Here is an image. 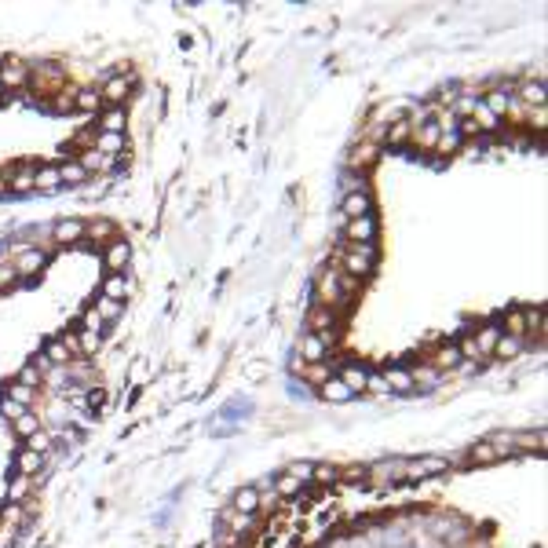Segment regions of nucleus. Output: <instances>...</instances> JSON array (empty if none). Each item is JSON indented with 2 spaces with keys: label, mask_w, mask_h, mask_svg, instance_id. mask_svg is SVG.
Returning a JSON list of instances; mask_svg holds the SVG:
<instances>
[{
  "label": "nucleus",
  "mask_w": 548,
  "mask_h": 548,
  "mask_svg": "<svg viewBox=\"0 0 548 548\" xmlns=\"http://www.w3.org/2000/svg\"><path fill=\"white\" fill-rule=\"evenodd\" d=\"M329 359V347H326V340H322L318 333H308L300 340V362L303 366H318V362H326Z\"/></svg>",
  "instance_id": "nucleus-9"
},
{
  "label": "nucleus",
  "mask_w": 548,
  "mask_h": 548,
  "mask_svg": "<svg viewBox=\"0 0 548 548\" xmlns=\"http://www.w3.org/2000/svg\"><path fill=\"white\" fill-rule=\"evenodd\" d=\"M11 424H15V431H19L22 439H34V435L41 431V421H37V413H29V410H26L22 417H15Z\"/></svg>",
  "instance_id": "nucleus-30"
},
{
  "label": "nucleus",
  "mask_w": 548,
  "mask_h": 548,
  "mask_svg": "<svg viewBox=\"0 0 548 548\" xmlns=\"http://www.w3.org/2000/svg\"><path fill=\"white\" fill-rule=\"evenodd\" d=\"M373 267H377V249L373 245H347L340 252V271L347 274V278H354V282L369 278Z\"/></svg>",
  "instance_id": "nucleus-2"
},
{
  "label": "nucleus",
  "mask_w": 548,
  "mask_h": 548,
  "mask_svg": "<svg viewBox=\"0 0 548 548\" xmlns=\"http://www.w3.org/2000/svg\"><path fill=\"white\" fill-rule=\"evenodd\" d=\"M303 486H300V479H293V475H278V482H274V493H282V497H296Z\"/></svg>",
  "instance_id": "nucleus-39"
},
{
  "label": "nucleus",
  "mask_w": 548,
  "mask_h": 548,
  "mask_svg": "<svg viewBox=\"0 0 548 548\" xmlns=\"http://www.w3.org/2000/svg\"><path fill=\"white\" fill-rule=\"evenodd\" d=\"M384 139H388L391 147H398V143H410V139H413V121H410V117L391 121L388 128H384Z\"/></svg>",
  "instance_id": "nucleus-18"
},
{
  "label": "nucleus",
  "mask_w": 548,
  "mask_h": 548,
  "mask_svg": "<svg viewBox=\"0 0 548 548\" xmlns=\"http://www.w3.org/2000/svg\"><path fill=\"white\" fill-rule=\"evenodd\" d=\"M73 110H85V114H99V110H103L99 92H92V88H77V95H73Z\"/></svg>",
  "instance_id": "nucleus-26"
},
{
  "label": "nucleus",
  "mask_w": 548,
  "mask_h": 548,
  "mask_svg": "<svg viewBox=\"0 0 548 548\" xmlns=\"http://www.w3.org/2000/svg\"><path fill=\"white\" fill-rule=\"evenodd\" d=\"M37 380H41V369L37 366H26L22 377H19V384H26V388H37Z\"/></svg>",
  "instance_id": "nucleus-51"
},
{
  "label": "nucleus",
  "mask_w": 548,
  "mask_h": 548,
  "mask_svg": "<svg viewBox=\"0 0 548 548\" xmlns=\"http://www.w3.org/2000/svg\"><path fill=\"white\" fill-rule=\"evenodd\" d=\"M457 351H461V359H475V362L482 359V354H479V347H475V340H472V336H464V340L457 344Z\"/></svg>",
  "instance_id": "nucleus-49"
},
{
  "label": "nucleus",
  "mask_w": 548,
  "mask_h": 548,
  "mask_svg": "<svg viewBox=\"0 0 548 548\" xmlns=\"http://www.w3.org/2000/svg\"><path fill=\"white\" fill-rule=\"evenodd\" d=\"M472 340H475L479 354H493L497 340H501V326H493V322H486V326H479V333L472 336Z\"/></svg>",
  "instance_id": "nucleus-16"
},
{
  "label": "nucleus",
  "mask_w": 548,
  "mask_h": 548,
  "mask_svg": "<svg viewBox=\"0 0 548 548\" xmlns=\"http://www.w3.org/2000/svg\"><path fill=\"white\" fill-rule=\"evenodd\" d=\"M336 479H340V472H336L333 464H315V468H311V482H322V486H333Z\"/></svg>",
  "instance_id": "nucleus-36"
},
{
  "label": "nucleus",
  "mask_w": 548,
  "mask_h": 548,
  "mask_svg": "<svg viewBox=\"0 0 548 548\" xmlns=\"http://www.w3.org/2000/svg\"><path fill=\"white\" fill-rule=\"evenodd\" d=\"M519 95H523V103H530V106H545V85H541V80H526V85L519 88Z\"/></svg>",
  "instance_id": "nucleus-33"
},
{
  "label": "nucleus",
  "mask_w": 548,
  "mask_h": 548,
  "mask_svg": "<svg viewBox=\"0 0 548 548\" xmlns=\"http://www.w3.org/2000/svg\"><path fill=\"white\" fill-rule=\"evenodd\" d=\"M99 340H103L99 333H85V329H80V336H77V344H80V354H88V351H99Z\"/></svg>",
  "instance_id": "nucleus-45"
},
{
  "label": "nucleus",
  "mask_w": 548,
  "mask_h": 548,
  "mask_svg": "<svg viewBox=\"0 0 548 548\" xmlns=\"http://www.w3.org/2000/svg\"><path fill=\"white\" fill-rule=\"evenodd\" d=\"M124 293H128V282H124V274H110V278L103 282V300H114V303H121V300H124Z\"/></svg>",
  "instance_id": "nucleus-28"
},
{
  "label": "nucleus",
  "mask_w": 548,
  "mask_h": 548,
  "mask_svg": "<svg viewBox=\"0 0 548 548\" xmlns=\"http://www.w3.org/2000/svg\"><path fill=\"white\" fill-rule=\"evenodd\" d=\"M15 468H19V475H26V479H37L41 468H44V457L34 454V449H22L19 461H15Z\"/></svg>",
  "instance_id": "nucleus-20"
},
{
  "label": "nucleus",
  "mask_w": 548,
  "mask_h": 548,
  "mask_svg": "<svg viewBox=\"0 0 548 548\" xmlns=\"http://www.w3.org/2000/svg\"><path fill=\"white\" fill-rule=\"evenodd\" d=\"M59 180H66V183H85L88 172L80 168V161H66V165H59Z\"/></svg>",
  "instance_id": "nucleus-35"
},
{
  "label": "nucleus",
  "mask_w": 548,
  "mask_h": 548,
  "mask_svg": "<svg viewBox=\"0 0 548 548\" xmlns=\"http://www.w3.org/2000/svg\"><path fill=\"white\" fill-rule=\"evenodd\" d=\"M26 80H29V66H26V62H19V59H8L4 66H0V88H4V92L22 88Z\"/></svg>",
  "instance_id": "nucleus-10"
},
{
  "label": "nucleus",
  "mask_w": 548,
  "mask_h": 548,
  "mask_svg": "<svg viewBox=\"0 0 548 548\" xmlns=\"http://www.w3.org/2000/svg\"><path fill=\"white\" fill-rule=\"evenodd\" d=\"M482 106H486L493 117H501V114H508V110H512V95H508L505 88H493V92H486V99H482Z\"/></svg>",
  "instance_id": "nucleus-23"
},
{
  "label": "nucleus",
  "mask_w": 548,
  "mask_h": 548,
  "mask_svg": "<svg viewBox=\"0 0 548 548\" xmlns=\"http://www.w3.org/2000/svg\"><path fill=\"white\" fill-rule=\"evenodd\" d=\"M26 490H29V479H26V475H19V479H15L11 486H8V501H11V505H19L22 497H26Z\"/></svg>",
  "instance_id": "nucleus-42"
},
{
  "label": "nucleus",
  "mask_w": 548,
  "mask_h": 548,
  "mask_svg": "<svg viewBox=\"0 0 548 548\" xmlns=\"http://www.w3.org/2000/svg\"><path fill=\"white\" fill-rule=\"evenodd\" d=\"M110 234H114V227H110V223H106V219H95V223H92V227L85 231V238H95V241H106Z\"/></svg>",
  "instance_id": "nucleus-44"
},
{
  "label": "nucleus",
  "mask_w": 548,
  "mask_h": 548,
  "mask_svg": "<svg viewBox=\"0 0 548 548\" xmlns=\"http://www.w3.org/2000/svg\"><path fill=\"white\" fill-rule=\"evenodd\" d=\"M103 132H121L124 136V110L121 106H110V110H103Z\"/></svg>",
  "instance_id": "nucleus-31"
},
{
  "label": "nucleus",
  "mask_w": 548,
  "mask_h": 548,
  "mask_svg": "<svg viewBox=\"0 0 548 548\" xmlns=\"http://www.w3.org/2000/svg\"><path fill=\"white\" fill-rule=\"evenodd\" d=\"M15 282H19V274H15L11 264H4V267H0V289H8V285H15Z\"/></svg>",
  "instance_id": "nucleus-53"
},
{
  "label": "nucleus",
  "mask_w": 548,
  "mask_h": 548,
  "mask_svg": "<svg viewBox=\"0 0 548 548\" xmlns=\"http://www.w3.org/2000/svg\"><path fill=\"white\" fill-rule=\"evenodd\" d=\"M106 165H110V157H103L95 147L85 150V157H80V168H85V172H92V168H106Z\"/></svg>",
  "instance_id": "nucleus-41"
},
{
  "label": "nucleus",
  "mask_w": 548,
  "mask_h": 548,
  "mask_svg": "<svg viewBox=\"0 0 548 548\" xmlns=\"http://www.w3.org/2000/svg\"><path fill=\"white\" fill-rule=\"evenodd\" d=\"M340 380L347 384V391L354 395V391H366V384H369V373L362 366H344L340 369Z\"/></svg>",
  "instance_id": "nucleus-25"
},
{
  "label": "nucleus",
  "mask_w": 548,
  "mask_h": 548,
  "mask_svg": "<svg viewBox=\"0 0 548 548\" xmlns=\"http://www.w3.org/2000/svg\"><path fill=\"white\" fill-rule=\"evenodd\" d=\"M373 234H377V219H373V216L347 219V227H344L347 245H373Z\"/></svg>",
  "instance_id": "nucleus-4"
},
{
  "label": "nucleus",
  "mask_w": 548,
  "mask_h": 548,
  "mask_svg": "<svg viewBox=\"0 0 548 548\" xmlns=\"http://www.w3.org/2000/svg\"><path fill=\"white\" fill-rule=\"evenodd\" d=\"M95 311H99V318L106 322V318H117V315H121V303H114V300H103V296H99V303H95Z\"/></svg>",
  "instance_id": "nucleus-48"
},
{
  "label": "nucleus",
  "mask_w": 548,
  "mask_h": 548,
  "mask_svg": "<svg viewBox=\"0 0 548 548\" xmlns=\"http://www.w3.org/2000/svg\"><path fill=\"white\" fill-rule=\"evenodd\" d=\"M44 362H48V366H66V362H73V359H70V351L62 347L59 340H52V344L44 347Z\"/></svg>",
  "instance_id": "nucleus-34"
},
{
  "label": "nucleus",
  "mask_w": 548,
  "mask_h": 548,
  "mask_svg": "<svg viewBox=\"0 0 548 548\" xmlns=\"http://www.w3.org/2000/svg\"><path fill=\"white\" fill-rule=\"evenodd\" d=\"M34 180H37V172L29 168V165H22V168H15V172H11L8 190H11V194H26V190H34Z\"/></svg>",
  "instance_id": "nucleus-21"
},
{
  "label": "nucleus",
  "mask_w": 548,
  "mask_h": 548,
  "mask_svg": "<svg viewBox=\"0 0 548 548\" xmlns=\"http://www.w3.org/2000/svg\"><path fill=\"white\" fill-rule=\"evenodd\" d=\"M73 95H77V88L66 85V88H62L55 99H52V106H55V110H73Z\"/></svg>",
  "instance_id": "nucleus-47"
},
{
  "label": "nucleus",
  "mask_w": 548,
  "mask_h": 548,
  "mask_svg": "<svg viewBox=\"0 0 548 548\" xmlns=\"http://www.w3.org/2000/svg\"><path fill=\"white\" fill-rule=\"evenodd\" d=\"M26 442H29L26 449H34V454H41V457L48 454V449H52V439H48V431H37L34 439H26Z\"/></svg>",
  "instance_id": "nucleus-46"
},
{
  "label": "nucleus",
  "mask_w": 548,
  "mask_h": 548,
  "mask_svg": "<svg viewBox=\"0 0 548 548\" xmlns=\"http://www.w3.org/2000/svg\"><path fill=\"white\" fill-rule=\"evenodd\" d=\"M505 336H515V340H523L530 333V322H526V311H508L505 315V326H501Z\"/></svg>",
  "instance_id": "nucleus-19"
},
{
  "label": "nucleus",
  "mask_w": 548,
  "mask_h": 548,
  "mask_svg": "<svg viewBox=\"0 0 548 548\" xmlns=\"http://www.w3.org/2000/svg\"><path fill=\"white\" fill-rule=\"evenodd\" d=\"M128 95H132V80H128V77H110L106 85L99 88L103 106H124Z\"/></svg>",
  "instance_id": "nucleus-6"
},
{
  "label": "nucleus",
  "mask_w": 548,
  "mask_h": 548,
  "mask_svg": "<svg viewBox=\"0 0 548 548\" xmlns=\"http://www.w3.org/2000/svg\"><path fill=\"white\" fill-rule=\"evenodd\" d=\"M44 264H48V256L37 252V249H22V252L11 260V267H15V274H19V278H34V274L44 271Z\"/></svg>",
  "instance_id": "nucleus-7"
},
{
  "label": "nucleus",
  "mask_w": 548,
  "mask_h": 548,
  "mask_svg": "<svg viewBox=\"0 0 548 548\" xmlns=\"http://www.w3.org/2000/svg\"><path fill=\"white\" fill-rule=\"evenodd\" d=\"M322 398H329V402H347L351 391H347V384L340 377H329L326 384H322Z\"/></svg>",
  "instance_id": "nucleus-29"
},
{
  "label": "nucleus",
  "mask_w": 548,
  "mask_h": 548,
  "mask_svg": "<svg viewBox=\"0 0 548 548\" xmlns=\"http://www.w3.org/2000/svg\"><path fill=\"white\" fill-rule=\"evenodd\" d=\"M493 461H497V449L490 442H475L468 449V464H493Z\"/></svg>",
  "instance_id": "nucleus-32"
},
{
  "label": "nucleus",
  "mask_w": 548,
  "mask_h": 548,
  "mask_svg": "<svg viewBox=\"0 0 548 548\" xmlns=\"http://www.w3.org/2000/svg\"><path fill=\"white\" fill-rule=\"evenodd\" d=\"M80 329H85V333H103V318H99V311L88 308L85 318H80Z\"/></svg>",
  "instance_id": "nucleus-43"
},
{
  "label": "nucleus",
  "mask_w": 548,
  "mask_h": 548,
  "mask_svg": "<svg viewBox=\"0 0 548 548\" xmlns=\"http://www.w3.org/2000/svg\"><path fill=\"white\" fill-rule=\"evenodd\" d=\"M0 410H4V417H8V421H15V417H22V413H26V406H19V402H11V398H4V402H0Z\"/></svg>",
  "instance_id": "nucleus-52"
},
{
  "label": "nucleus",
  "mask_w": 548,
  "mask_h": 548,
  "mask_svg": "<svg viewBox=\"0 0 548 548\" xmlns=\"http://www.w3.org/2000/svg\"><path fill=\"white\" fill-rule=\"evenodd\" d=\"M95 150H99L103 157H117L124 150V136L121 132H103L99 143H95Z\"/></svg>",
  "instance_id": "nucleus-27"
},
{
  "label": "nucleus",
  "mask_w": 548,
  "mask_h": 548,
  "mask_svg": "<svg viewBox=\"0 0 548 548\" xmlns=\"http://www.w3.org/2000/svg\"><path fill=\"white\" fill-rule=\"evenodd\" d=\"M439 124L435 121H421V124H413V147L417 150H435L439 147Z\"/></svg>",
  "instance_id": "nucleus-13"
},
{
  "label": "nucleus",
  "mask_w": 548,
  "mask_h": 548,
  "mask_svg": "<svg viewBox=\"0 0 548 548\" xmlns=\"http://www.w3.org/2000/svg\"><path fill=\"white\" fill-rule=\"evenodd\" d=\"M0 95H4V88H0Z\"/></svg>",
  "instance_id": "nucleus-56"
},
{
  "label": "nucleus",
  "mask_w": 548,
  "mask_h": 548,
  "mask_svg": "<svg viewBox=\"0 0 548 548\" xmlns=\"http://www.w3.org/2000/svg\"><path fill=\"white\" fill-rule=\"evenodd\" d=\"M439 472H449V461L446 457H417V461H406V479H428V475H439Z\"/></svg>",
  "instance_id": "nucleus-5"
},
{
  "label": "nucleus",
  "mask_w": 548,
  "mask_h": 548,
  "mask_svg": "<svg viewBox=\"0 0 548 548\" xmlns=\"http://www.w3.org/2000/svg\"><path fill=\"white\" fill-rule=\"evenodd\" d=\"M103 260H106L110 274H121V271H124V264L132 260V249H128V241L114 238V241H110V245H106V256H103Z\"/></svg>",
  "instance_id": "nucleus-12"
},
{
  "label": "nucleus",
  "mask_w": 548,
  "mask_h": 548,
  "mask_svg": "<svg viewBox=\"0 0 548 548\" xmlns=\"http://www.w3.org/2000/svg\"><path fill=\"white\" fill-rule=\"evenodd\" d=\"M62 180H59V168H37V180H34V187L37 190H55Z\"/></svg>",
  "instance_id": "nucleus-38"
},
{
  "label": "nucleus",
  "mask_w": 548,
  "mask_h": 548,
  "mask_svg": "<svg viewBox=\"0 0 548 548\" xmlns=\"http://www.w3.org/2000/svg\"><path fill=\"white\" fill-rule=\"evenodd\" d=\"M377 157H380V150L373 147V143H359V147L351 150V157H347V165H351V168H369V165H373Z\"/></svg>",
  "instance_id": "nucleus-22"
},
{
  "label": "nucleus",
  "mask_w": 548,
  "mask_h": 548,
  "mask_svg": "<svg viewBox=\"0 0 548 548\" xmlns=\"http://www.w3.org/2000/svg\"><path fill=\"white\" fill-rule=\"evenodd\" d=\"M8 398H11V402H19V406H29V402H34V388H26V384L15 380L11 388H8Z\"/></svg>",
  "instance_id": "nucleus-40"
},
{
  "label": "nucleus",
  "mask_w": 548,
  "mask_h": 548,
  "mask_svg": "<svg viewBox=\"0 0 548 548\" xmlns=\"http://www.w3.org/2000/svg\"><path fill=\"white\" fill-rule=\"evenodd\" d=\"M85 231H88L85 219H59L55 231H52V241L55 245H77V241L85 238Z\"/></svg>",
  "instance_id": "nucleus-8"
},
{
  "label": "nucleus",
  "mask_w": 548,
  "mask_h": 548,
  "mask_svg": "<svg viewBox=\"0 0 548 548\" xmlns=\"http://www.w3.org/2000/svg\"><path fill=\"white\" fill-rule=\"evenodd\" d=\"M354 289H359V282L347 278L340 267H329V271L318 278V308H326V311H333V315H340L347 303H351Z\"/></svg>",
  "instance_id": "nucleus-1"
},
{
  "label": "nucleus",
  "mask_w": 548,
  "mask_h": 548,
  "mask_svg": "<svg viewBox=\"0 0 548 548\" xmlns=\"http://www.w3.org/2000/svg\"><path fill=\"white\" fill-rule=\"evenodd\" d=\"M289 475L300 479V486H308V482H311V464H293V468H289Z\"/></svg>",
  "instance_id": "nucleus-50"
},
{
  "label": "nucleus",
  "mask_w": 548,
  "mask_h": 548,
  "mask_svg": "<svg viewBox=\"0 0 548 548\" xmlns=\"http://www.w3.org/2000/svg\"><path fill=\"white\" fill-rule=\"evenodd\" d=\"M362 216H373V201H369L366 190L344 194V219H362Z\"/></svg>",
  "instance_id": "nucleus-11"
},
{
  "label": "nucleus",
  "mask_w": 548,
  "mask_h": 548,
  "mask_svg": "<svg viewBox=\"0 0 548 548\" xmlns=\"http://www.w3.org/2000/svg\"><path fill=\"white\" fill-rule=\"evenodd\" d=\"M231 508L238 515H256V512H260V490H256V486H241L234 493V505Z\"/></svg>",
  "instance_id": "nucleus-14"
},
{
  "label": "nucleus",
  "mask_w": 548,
  "mask_h": 548,
  "mask_svg": "<svg viewBox=\"0 0 548 548\" xmlns=\"http://www.w3.org/2000/svg\"><path fill=\"white\" fill-rule=\"evenodd\" d=\"M384 388H388V391H410L413 388V373H410V369H384Z\"/></svg>",
  "instance_id": "nucleus-24"
},
{
  "label": "nucleus",
  "mask_w": 548,
  "mask_h": 548,
  "mask_svg": "<svg viewBox=\"0 0 548 548\" xmlns=\"http://www.w3.org/2000/svg\"><path fill=\"white\" fill-rule=\"evenodd\" d=\"M530 124H534L538 132H541V128H545V106H538V110H530Z\"/></svg>",
  "instance_id": "nucleus-54"
},
{
  "label": "nucleus",
  "mask_w": 548,
  "mask_h": 548,
  "mask_svg": "<svg viewBox=\"0 0 548 548\" xmlns=\"http://www.w3.org/2000/svg\"><path fill=\"white\" fill-rule=\"evenodd\" d=\"M519 351H523V340H515V336H505V333H501V340H497V347H493V354H501V359H515Z\"/></svg>",
  "instance_id": "nucleus-37"
},
{
  "label": "nucleus",
  "mask_w": 548,
  "mask_h": 548,
  "mask_svg": "<svg viewBox=\"0 0 548 548\" xmlns=\"http://www.w3.org/2000/svg\"><path fill=\"white\" fill-rule=\"evenodd\" d=\"M34 88H37L41 95H59L62 88H66V73H62L59 66H37Z\"/></svg>",
  "instance_id": "nucleus-3"
},
{
  "label": "nucleus",
  "mask_w": 548,
  "mask_h": 548,
  "mask_svg": "<svg viewBox=\"0 0 548 548\" xmlns=\"http://www.w3.org/2000/svg\"><path fill=\"white\" fill-rule=\"evenodd\" d=\"M308 326H311V333H333L336 326H340V315H333V311H326V308H315L311 315H308Z\"/></svg>",
  "instance_id": "nucleus-15"
},
{
  "label": "nucleus",
  "mask_w": 548,
  "mask_h": 548,
  "mask_svg": "<svg viewBox=\"0 0 548 548\" xmlns=\"http://www.w3.org/2000/svg\"><path fill=\"white\" fill-rule=\"evenodd\" d=\"M103 398H106L103 391H92V395H88V402H92V406H103Z\"/></svg>",
  "instance_id": "nucleus-55"
},
{
  "label": "nucleus",
  "mask_w": 548,
  "mask_h": 548,
  "mask_svg": "<svg viewBox=\"0 0 548 548\" xmlns=\"http://www.w3.org/2000/svg\"><path fill=\"white\" fill-rule=\"evenodd\" d=\"M428 359H431V369H457V366L464 362L461 351H457V344H446V347H439V351H431Z\"/></svg>",
  "instance_id": "nucleus-17"
}]
</instances>
